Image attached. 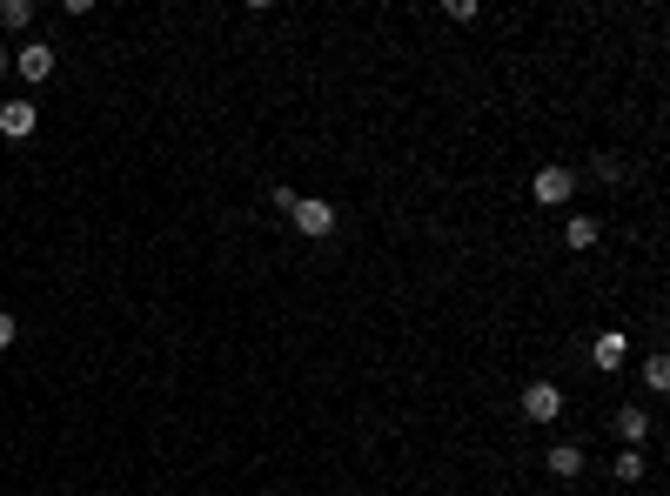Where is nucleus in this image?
<instances>
[{
  "mask_svg": "<svg viewBox=\"0 0 670 496\" xmlns=\"http://www.w3.org/2000/svg\"><path fill=\"white\" fill-rule=\"evenodd\" d=\"M289 222L309 235V242H322V235H335V202H322V195H302V202L289 208Z\"/></svg>",
  "mask_w": 670,
  "mask_h": 496,
  "instance_id": "nucleus-1",
  "label": "nucleus"
},
{
  "mask_svg": "<svg viewBox=\"0 0 670 496\" xmlns=\"http://www.w3.org/2000/svg\"><path fill=\"white\" fill-rule=\"evenodd\" d=\"M7 68L21 74V81H34V88H41L47 74H54V47H47V41H21V47H14V61H7Z\"/></svg>",
  "mask_w": 670,
  "mask_h": 496,
  "instance_id": "nucleus-2",
  "label": "nucleus"
},
{
  "mask_svg": "<svg viewBox=\"0 0 670 496\" xmlns=\"http://www.w3.org/2000/svg\"><path fill=\"white\" fill-rule=\"evenodd\" d=\"M523 416H530V423H557L563 416V389L557 383H530L523 389Z\"/></svg>",
  "mask_w": 670,
  "mask_h": 496,
  "instance_id": "nucleus-3",
  "label": "nucleus"
},
{
  "mask_svg": "<svg viewBox=\"0 0 670 496\" xmlns=\"http://www.w3.org/2000/svg\"><path fill=\"white\" fill-rule=\"evenodd\" d=\"M570 188H577V175H570V168H543L530 195H536L543 208H563V202H570Z\"/></svg>",
  "mask_w": 670,
  "mask_h": 496,
  "instance_id": "nucleus-4",
  "label": "nucleus"
},
{
  "mask_svg": "<svg viewBox=\"0 0 670 496\" xmlns=\"http://www.w3.org/2000/svg\"><path fill=\"white\" fill-rule=\"evenodd\" d=\"M34 121H41L34 101H0V135H7V141H27V135H34Z\"/></svg>",
  "mask_w": 670,
  "mask_h": 496,
  "instance_id": "nucleus-5",
  "label": "nucleus"
},
{
  "mask_svg": "<svg viewBox=\"0 0 670 496\" xmlns=\"http://www.w3.org/2000/svg\"><path fill=\"white\" fill-rule=\"evenodd\" d=\"M617 436H624V450H637V443H644V436H650V416H644V409H617Z\"/></svg>",
  "mask_w": 670,
  "mask_h": 496,
  "instance_id": "nucleus-6",
  "label": "nucleus"
},
{
  "mask_svg": "<svg viewBox=\"0 0 670 496\" xmlns=\"http://www.w3.org/2000/svg\"><path fill=\"white\" fill-rule=\"evenodd\" d=\"M590 362H597V369H624V336H617V329L597 336V342H590Z\"/></svg>",
  "mask_w": 670,
  "mask_h": 496,
  "instance_id": "nucleus-7",
  "label": "nucleus"
},
{
  "mask_svg": "<svg viewBox=\"0 0 670 496\" xmlns=\"http://www.w3.org/2000/svg\"><path fill=\"white\" fill-rule=\"evenodd\" d=\"M550 476H563V483L583 476V450H577V443H557V450H550Z\"/></svg>",
  "mask_w": 670,
  "mask_h": 496,
  "instance_id": "nucleus-8",
  "label": "nucleus"
},
{
  "mask_svg": "<svg viewBox=\"0 0 670 496\" xmlns=\"http://www.w3.org/2000/svg\"><path fill=\"white\" fill-rule=\"evenodd\" d=\"M597 235H603V228L590 222V215H570V222H563V242H570V248H597Z\"/></svg>",
  "mask_w": 670,
  "mask_h": 496,
  "instance_id": "nucleus-9",
  "label": "nucleus"
},
{
  "mask_svg": "<svg viewBox=\"0 0 670 496\" xmlns=\"http://www.w3.org/2000/svg\"><path fill=\"white\" fill-rule=\"evenodd\" d=\"M0 27H14V34L34 27V7H27V0H0Z\"/></svg>",
  "mask_w": 670,
  "mask_h": 496,
  "instance_id": "nucleus-10",
  "label": "nucleus"
},
{
  "mask_svg": "<svg viewBox=\"0 0 670 496\" xmlns=\"http://www.w3.org/2000/svg\"><path fill=\"white\" fill-rule=\"evenodd\" d=\"M610 476H617V483H644V456H637V450H624Z\"/></svg>",
  "mask_w": 670,
  "mask_h": 496,
  "instance_id": "nucleus-11",
  "label": "nucleus"
},
{
  "mask_svg": "<svg viewBox=\"0 0 670 496\" xmlns=\"http://www.w3.org/2000/svg\"><path fill=\"white\" fill-rule=\"evenodd\" d=\"M644 389H670V362H664V356L644 362Z\"/></svg>",
  "mask_w": 670,
  "mask_h": 496,
  "instance_id": "nucleus-12",
  "label": "nucleus"
},
{
  "mask_svg": "<svg viewBox=\"0 0 670 496\" xmlns=\"http://www.w3.org/2000/svg\"><path fill=\"white\" fill-rule=\"evenodd\" d=\"M14 336H21V322H14V316H7V309H0V349H7V342H14Z\"/></svg>",
  "mask_w": 670,
  "mask_h": 496,
  "instance_id": "nucleus-13",
  "label": "nucleus"
},
{
  "mask_svg": "<svg viewBox=\"0 0 670 496\" xmlns=\"http://www.w3.org/2000/svg\"><path fill=\"white\" fill-rule=\"evenodd\" d=\"M0 74H7V47H0Z\"/></svg>",
  "mask_w": 670,
  "mask_h": 496,
  "instance_id": "nucleus-14",
  "label": "nucleus"
}]
</instances>
